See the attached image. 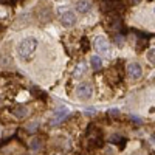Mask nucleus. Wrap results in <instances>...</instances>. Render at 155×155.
Listing matches in <instances>:
<instances>
[{
  "mask_svg": "<svg viewBox=\"0 0 155 155\" xmlns=\"http://www.w3.org/2000/svg\"><path fill=\"white\" fill-rule=\"evenodd\" d=\"M76 95H78V98L82 99V101L92 98V95H93V87H92V84H90V82H82V84H79V85H78V88H76Z\"/></svg>",
  "mask_w": 155,
  "mask_h": 155,
  "instance_id": "2",
  "label": "nucleus"
},
{
  "mask_svg": "<svg viewBox=\"0 0 155 155\" xmlns=\"http://www.w3.org/2000/svg\"><path fill=\"white\" fill-rule=\"evenodd\" d=\"M5 16V11L2 9V6H0V17H3Z\"/></svg>",
  "mask_w": 155,
  "mask_h": 155,
  "instance_id": "17",
  "label": "nucleus"
},
{
  "mask_svg": "<svg viewBox=\"0 0 155 155\" xmlns=\"http://www.w3.org/2000/svg\"><path fill=\"white\" fill-rule=\"evenodd\" d=\"M147 59H149L150 64H153V65H155V48H152V50L147 51Z\"/></svg>",
  "mask_w": 155,
  "mask_h": 155,
  "instance_id": "12",
  "label": "nucleus"
},
{
  "mask_svg": "<svg viewBox=\"0 0 155 155\" xmlns=\"http://www.w3.org/2000/svg\"><path fill=\"white\" fill-rule=\"evenodd\" d=\"M67 113H68V109H67V107H59V109L54 112V116H53V120H51V126H56V124H59L62 120H65Z\"/></svg>",
  "mask_w": 155,
  "mask_h": 155,
  "instance_id": "6",
  "label": "nucleus"
},
{
  "mask_svg": "<svg viewBox=\"0 0 155 155\" xmlns=\"http://www.w3.org/2000/svg\"><path fill=\"white\" fill-rule=\"evenodd\" d=\"M90 8H92V5H90L88 0H79V2L76 3V9H78V12H81V14H85V12H88Z\"/></svg>",
  "mask_w": 155,
  "mask_h": 155,
  "instance_id": "7",
  "label": "nucleus"
},
{
  "mask_svg": "<svg viewBox=\"0 0 155 155\" xmlns=\"http://www.w3.org/2000/svg\"><path fill=\"white\" fill-rule=\"evenodd\" d=\"M109 115H110V116H120V110H118V109H112V110L109 112Z\"/></svg>",
  "mask_w": 155,
  "mask_h": 155,
  "instance_id": "15",
  "label": "nucleus"
},
{
  "mask_svg": "<svg viewBox=\"0 0 155 155\" xmlns=\"http://www.w3.org/2000/svg\"><path fill=\"white\" fill-rule=\"evenodd\" d=\"M115 42H116V44H118V45H121V44L124 42V37H123L121 34H120V36H118V34H116V36H115Z\"/></svg>",
  "mask_w": 155,
  "mask_h": 155,
  "instance_id": "13",
  "label": "nucleus"
},
{
  "mask_svg": "<svg viewBox=\"0 0 155 155\" xmlns=\"http://www.w3.org/2000/svg\"><path fill=\"white\" fill-rule=\"evenodd\" d=\"M106 2H109V3H115L116 0H106Z\"/></svg>",
  "mask_w": 155,
  "mask_h": 155,
  "instance_id": "18",
  "label": "nucleus"
},
{
  "mask_svg": "<svg viewBox=\"0 0 155 155\" xmlns=\"http://www.w3.org/2000/svg\"><path fill=\"white\" fill-rule=\"evenodd\" d=\"M14 115L17 116V118H25V116L28 115V109H27V107H23V106L16 107V109H14Z\"/></svg>",
  "mask_w": 155,
  "mask_h": 155,
  "instance_id": "10",
  "label": "nucleus"
},
{
  "mask_svg": "<svg viewBox=\"0 0 155 155\" xmlns=\"http://www.w3.org/2000/svg\"><path fill=\"white\" fill-rule=\"evenodd\" d=\"M36 127H37V123H33V124L28 127V130H30V132H34V130H36Z\"/></svg>",
  "mask_w": 155,
  "mask_h": 155,
  "instance_id": "16",
  "label": "nucleus"
},
{
  "mask_svg": "<svg viewBox=\"0 0 155 155\" xmlns=\"http://www.w3.org/2000/svg\"><path fill=\"white\" fill-rule=\"evenodd\" d=\"M120 141H121V143H124V140L121 137H118V135H113L112 137V143H120Z\"/></svg>",
  "mask_w": 155,
  "mask_h": 155,
  "instance_id": "14",
  "label": "nucleus"
},
{
  "mask_svg": "<svg viewBox=\"0 0 155 155\" xmlns=\"http://www.w3.org/2000/svg\"><path fill=\"white\" fill-rule=\"evenodd\" d=\"M30 147H31V150H39V149H41V140H39V138H33L31 140V143H30Z\"/></svg>",
  "mask_w": 155,
  "mask_h": 155,
  "instance_id": "11",
  "label": "nucleus"
},
{
  "mask_svg": "<svg viewBox=\"0 0 155 155\" xmlns=\"http://www.w3.org/2000/svg\"><path fill=\"white\" fill-rule=\"evenodd\" d=\"M90 64H92L93 70H101L102 68V59L99 56H92L90 58Z\"/></svg>",
  "mask_w": 155,
  "mask_h": 155,
  "instance_id": "9",
  "label": "nucleus"
},
{
  "mask_svg": "<svg viewBox=\"0 0 155 155\" xmlns=\"http://www.w3.org/2000/svg\"><path fill=\"white\" fill-rule=\"evenodd\" d=\"M36 48H37V41L36 39L34 37H25L23 41H20L19 45H17V54H19L20 59L28 61L33 56V53L36 51Z\"/></svg>",
  "mask_w": 155,
  "mask_h": 155,
  "instance_id": "1",
  "label": "nucleus"
},
{
  "mask_svg": "<svg viewBox=\"0 0 155 155\" xmlns=\"http://www.w3.org/2000/svg\"><path fill=\"white\" fill-rule=\"evenodd\" d=\"M95 48L98 53L101 54H107L109 53V41L104 37V36H98L95 39Z\"/></svg>",
  "mask_w": 155,
  "mask_h": 155,
  "instance_id": "3",
  "label": "nucleus"
},
{
  "mask_svg": "<svg viewBox=\"0 0 155 155\" xmlns=\"http://www.w3.org/2000/svg\"><path fill=\"white\" fill-rule=\"evenodd\" d=\"M126 71H127L129 78H132V79H140L141 74H143V68H141V65H140V64H137V62L129 64Z\"/></svg>",
  "mask_w": 155,
  "mask_h": 155,
  "instance_id": "4",
  "label": "nucleus"
},
{
  "mask_svg": "<svg viewBox=\"0 0 155 155\" xmlns=\"http://www.w3.org/2000/svg\"><path fill=\"white\" fill-rule=\"evenodd\" d=\"M61 23H62L65 28L73 27V25L76 23V14H74V12H71V11H67L65 14H62V17H61Z\"/></svg>",
  "mask_w": 155,
  "mask_h": 155,
  "instance_id": "5",
  "label": "nucleus"
},
{
  "mask_svg": "<svg viewBox=\"0 0 155 155\" xmlns=\"http://www.w3.org/2000/svg\"><path fill=\"white\" fill-rule=\"evenodd\" d=\"M85 71H87V65L84 62H79L76 65V68H74V71H73V76L74 78H81L82 74H85Z\"/></svg>",
  "mask_w": 155,
  "mask_h": 155,
  "instance_id": "8",
  "label": "nucleus"
}]
</instances>
